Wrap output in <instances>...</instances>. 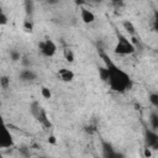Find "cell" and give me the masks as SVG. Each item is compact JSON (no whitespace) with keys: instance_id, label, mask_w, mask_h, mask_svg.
Listing matches in <instances>:
<instances>
[{"instance_id":"25","label":"cell","mask_w":158,"mask_h":158,"mask_svg":"<svg viewBox=\"0 0 158 158\" xmlns=\"http://www.w3.org/2000/svg\"><path fill=\"white\" fill-rule=\"evenodd\" d=\"M38 158H48V157H44V156H41V157H38Z\"/></svg>"},{"instance_id":"13","label":"cell","mask_w":158,"mask_h":158,"mask_svg":"<svg viewBox=\"0 0 158 158\" xmlns=\"http://www.w3.org/2000/svg\"><path fill=\"white\" fill-rule=\"evenodd\" d=\"M122 26H123V28L130 33V35H135L136 33V28H135V26H133V23L131 22V21H123L122 22Z\"/></svg>"},{"instance_id":"5","label":"cell","mask_w":158,"mask_h":158,"mask_svg":"<svg viewBox=\"0 0 158 158\" xmlns=\"http://www.w3.org/2000/svg\"><path fill=\"white\" fill-rule=\"evenodd\" d=\"M38 48H40V52L47 58L53 57L56 54V52H57V44L49 38H46L42 42H40Z\"/></svg>"},{"instance_id":"9","label":"cell","mask_w":158,"mask_h":158,"mask_svg":"<svg viewBox=\"0 0 158 158\" xmlns=\"http://www.w3.org/2000/svg\"><path fill=\"white\" fill-rule=\"evenodd\" d=\"M19 77H20V79H21L22 81H25V83L35 81V80L37 79V75H36V73H35L32 69H28V68H26V69H22V70L20 72Z\"/></svg>"},{"instance_id":"19","label":"cell","mask_w":158,"mask_h":158,"mask_svg":"<svg viewBox=\"0 0 158 158\" xmlns=\"http://www.w3.org/2000/svg\"><path fill=\"white\" fill-rule=\"evenodd\" d=\"M10 57H11V59H12L14 62H16V60H20V59H21V53H20L19 51L12 49V51L10 52Z\"/></svg>"},{"instance_id":"18","label":"cell","mask_w":158,"mask_h":158,"mask_svg":"<svg viewBox=\"0 0 158 158\" xmlns=\"http://www.w3.org/2000/svg\"><path fill=\"white\" fill-rule=\"evenodd\" d=\"M41 94H42V96L44 99H51L52 98V93H51L49 88H47V86H42L41 88Z\"/></svg>"},{"instance_id":"15","label":"cell","mask_w":158,"mask_h":158,"mask_svg":"<svg viewBox=\"0 0 158 158\" xmlns=\"http://www.w3.org/2000/svg\"><path fill=\"white\" fill-rule=\"evenodd\" d=\"M23 31L27 32V33H32L33 32V23L31 20H25L23 21Z\"/></svg>"},{"instance_id":"16","label":"cell","mask_w":158,"mask_h":158,"mask_svg":"<svg viewBox=\"0 0 158 158\" xmlns=\"http://www.w3.org/2000/svg\"><path fill=\"white\" fill-rule=\"evenodd\" d=\"M149 101L154 107L158 109V94L157 93H151L149 94Z\"/></svg>"},{"instance_id":"2","label":"cell","mask_w":158,"mask_h":158,"mask_svg":"<svg viewBox=\"0 0 158 158\" xmlns=\"http://www.w3.org/2000/svg\"><path fill=\"white\" fill-rule=\"evenodd\" d=\"M30 112L33 116V118L42 125L43 128H51L52 127V122L49 121L44 107L38 101L35 100V101L31 102V105H30Z\"/></svg>"},{"instance_id":"24","label":"cell","mask_w":158,"mask_h":158,"mask_svg":"<svg viewBox=\"0 0 158 158\" xmlns=\"http://www.w3.org/2000/svg\"><path fill=\"white\" fill-rule=\"evenodd\" d=\"M151 154H152V153H151V149L146 147V148H144V157H146V158H149Z\"/></svg>"},{"instance_id":"6","label":"cell","mask_w":158,"mask_h":158,"mask_svg":"<svg viewBox=\"0 0 158 158\" xmlns=\"http://www.w3.org/2000/svg\"><path fill=\"white\" fill-rule=\"evenodd\" d=\"M144 143L147 148L158 151V133L154 130L146 128L144 130Z\"/></svg>"},{"instance_id":"22","label":"cell","mask_w":158,"mask_h":158,"mask_svg":"<svg viewBox=\"0 0 158 158\" xmlns=\"http://www.w3.org/2000/svg\"><path fill=\"white\" fill-rule=\"evenodd\" d=\"M153 30L158 33V11L154 12V17H153Z\"/></svg>"},{"instance_id":"14","label":"cell","mask_w":158,"mask_h":158,"mask_svg":"<svg viewBox=\"0 0 158 158\" xmlns=\"http://www.w3.org/2000/svg\"><path fill=\"white\" fill-rule=\"evenodd\" d=\"M99 75L101 78L102 81H106L107 83V78H109V72H107V68L104 65V67H99Z\"/></svg>"},{"instance_id":"17","label":"cell","mask_w":158,"mask_h":158,"mask_svg":"<svg viewBox=\"0 0 158 158\" xmlns=\"http://www.w3.org/2000/svg\"><path fill=\"white\" fill-rule=\"evenodd\" d=\"M0 85H1L2 89H7V88L10 86V79H9L7 77L2 75V77L0 78Z\"/></svg>"},{"instance_id":"20","label":"cell","mask_w":158,"mask_h":158,"mask_svg":"<svg viewBox=\"0 0 158 158\" xmlns=\"http://www.w3.org/2000/svg\"><path fill=\"white\" fill-rule=\"evenodd\" d=\"M25 9H26V14L31 15L33 12V2L32 1H25Z\"/></svg>"},{"instance_id":"10","label":"cell","mask_w":158,"mask_h":158,"mask_svg":"<svg viewBox=\"0 0 158 158\" xmlns=\"http://www.w3.org/2000/svg\"><path fill=\"white\" fill-rule=\"evenodd\" d=\"M80 19H81V21L84 23H93L95 21V15L89 9L81 7L80 9Z\"/></svg>"},{"instance_id":"21","label":"cell","mask_w":158,"mask_h":158,"mask_svg":"<svg viewBox=\"0 0 158 158\" xmlns=\"http://www.w3.org/2000/svg\"><path fill=\"white\" fill-rule=\"evenodd\" d=\"M7 21H9L7 15H6L4 11H0V25H1V26H4V25H6V23H7Z\"/></svg>"},{"instance_id":"8","label":"cell","mask_w":158,"mask_h":158,"mask_svg":"<svg viewBox=\"0 0 158 158\" xmlns=\"http://www.w3.org/2000/svg\"><path fill=\"white\" fill-rule=\"evenodd\" d=\"M57 75H58V78H59L62 81H64V83H70V81L74 80V72L70 70V69H68V68H62V69H59L58 73H57Z\"/></svg>"},{"instance_id":"1","label":"cell","mask_w":158,"mask_h":158,"mask_svg":"<svg viewBox=\"0 0 158 158\" xmlns=\"http://www.w3.org/2000/svg\"><path fill=\"white\" fill-rule=\"evenodd\" d=\"M100 57L102 58L104 64L109 72L107 84H109L110 89L115 93H125V91L130 90L133 85V81H132L131 77L128 75V73H126L122 68H120L117 64H115L106 53L100 52Z\"/></svg>"},{"instance_id":"23","label":"cell","mask_w":158,"mask_h":158,"mask_svg":"<svg viewBox=\"0 0 158 158\" xmlns=\"http://www.w3.org/2000/svg\"><path fill=\"white\" fill-rule=\"evenodd\" d=\"M48 142L52 143V144H56V143H57V139H56V137H54L53 135H51V136L48 137Z\"/></svg>"},{"instance_id":"4","label":"cell","mask_w":158,"mask_h":158,"mask_svg":"<svg viewBox=\"0 0 158 158\" xmlns=\"http://www.w3.org/2000/svg\"><path fill=\"white\" fill-rule=\"evenodd\" d=\"M101 152H102V157L104 158H125V154L117 149H115V147L107 142V141H101Z\"/></svg>"},{"instance_id":"11","label":"cell","mask_w":158,"mask_h":158,"mask_svg":"<svg viewBox=\"0 0 158 158\" xmlns=\"http://www.w3.org/2000/svg\"><path fill=\"white\" fill-rule=\"evenodd\" d=\"M63 56H64V59L67 60V62H69V63H73L74 62V52H73V49H70V48H64V51H63Z\"/></svg>"},{"instance_id":"7","label":"cell","mask_w":158,"mask_h":158,"mask_svg":"<svg viewBox=\"0 0 158 158\" xmlns=\"http://www.w3.org/2000/svg\"><path fill=\"white\" fill-rule=\"evenodd\" d=\"M14 144H15V142H14L12 133L9 131L7 127H4L2 135L0 138V147L1 148H11V147H14Z\"/></svg>"},{"instance_id":"3","label":"cell","mask_w":158,"mask_h":158,"mask_svg":"<svg viewBox=\"0 0 158 158\" xmlns=\"http://www.w3.org/2000/svg\"><path fill=\"white\" fill-rule=\"evenodd\" d=\"M136 52V46L126 36L117 33V42L114 47V53L118 56H130Z\"/></svg>"},{"instance_id":"12","label":"cell","mask_w":158,"mask_h":158,"mask_svg":"<svg viewBox=\"0 0 158 158\" xmlns=\"http://www.w3.org/2000/svg\"><path fill=\"white\" fill-rule=\"evenodd\" d=\"M149 123L152 126V130H158V114L157 112H152L149 116Z\"/></svg>"}]
</instances>
